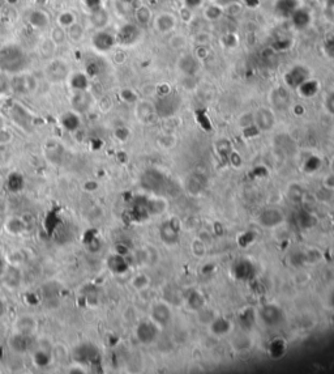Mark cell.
Here are the masks:
<instances>
[{"instance_id": "cell-24", "label": "cell", "mask_w": 334, "mask_h": 374, "mask_svg": "<svg viewBox=\"0 0 334 374\" xmlns=\"http://www.w3.org/2000/svg\"><path fill=\"white\" fill-rule=\"evenodd\" d=\"M56 43L51 39L50 37L49 38H43L39 43V47H38V50H39V54H41L42 58L47 59V60H50L52 59V55L55 54V51H56Z\"/></svg>"}, {"instance_id": "cell-7", "label": "cell", "mask_w": 334, "mask_h": 374, "mask_svg": "<svg viewBox=\"0 0 334 374\" xmlns=\"http://www.w3.org/2000/svg\"><path fill=\"white\" fill-rule=\"evenodd\" d=\"M178 18L171 12H161L153 18V26L159 34H170L176 29Z\"/></svg>"}, {"instance_id": "cell-48", "label": "cell", "mask_w": 334, "mask_h": 374, "mask_svg": "<svg viewBox=\"0 0 334 374\" xmlns=\"http://www.w3.org/2000/svg\"><path fill=\"white\" fill-rule=\"evenodd\" d=\"M0 186H1V179H0Z\"/></svg>"}, {"instance_id": "cell-28", "label": "cell", "mask_w": 334, "mask_h": 374, "mask_svg": "<svg viewBox=\"0 0 334 374\" xmlns=\"http://www.w3.org/2000/svg\"><path fill=\"white\" fill-rule=\"evenodd\" d=\"M68 358L67 347L62 343H56L52 345V360L55 362H64Z\"/></svg>"}, {"instance_id": "cell-15", "label": "cell", "mask_w": 334, "mask_h": 374, "mask_svg": "<svg viewBox=\"0 0 334 374\" xmlns=\"http://www.w3.org/2000/svg\"><path fill=\"white\" fill-rule=\"evenodd\" d=\"M134 114H136V117L140 122L150 123L157 111H155V106L151 102L138 101L136 107H134Z\"/></svg>"}, {"instance_id": "cell-9", "label": "cell", "mask_w": 334, "mask_h": 374, "mask_svg": "<svg viewBox=\"0 0 334 374\" xmlns=\"http://www.w3.org/2000/svg\"><path fill=\"white\" fill-rule=\"evenodd\" d=\"M93 96L89 90H80V92H73L71 97V106L72 110L76 113L83 114L86 113L93 105Z\"/></svg>"}, {"instance_id": "cell-30", "label": "cell", "mask_w": 334, "mask_h": 374, "mask_svg": "<svg viewBox=\"0 0 334 374\" xmlns=\"http://www.w3.org/2000/svg\"><path fill=\"white\" fill-rule=\"evenodd\" d=\"M168 46L171 47L172 50H184L187 47V38L183 34H172L171 38L168 39Z\"/></svg>"}, {"instance_id": "cell-47", "label": "cell", "mask_w": 334, "mask_h": 374, "mask_svg": "<svg viewBox=\"0 0 334 374\" xmlns=\"http://www.w3.org/2000/svg\"><path fill=\"white\" fill-rule=\"evenodd\" d=\"M1 232H4V223L0 221V234H1Z\"/></svg>"}, {"instance_id": "cell-42", "label": "cell", "mask_w": 334, "mask_h": 374, "mask_svg": "<svg viewBox=\"0 0 334 374\" xmlns=\"http://www.w3.org/2000/svg\"><path fill=\"white\" fill-rule=\"evenodd\" d=\"M83 189L85 193H94L97 189H98V183L96 181H92V179H89V181H85L83 185Z\"/></svg>"}, {"instance_id": "cell-38", "label": "cell", "mask_w": 334, "mask_h": 374, "mask_svg": "<svg viewBox=\"0 0 334 374\" xmlns=\"http://www.w3.org/2000/svg\"><path fill=\"white\" fill-rule=\"evenodd\" d=\"M120 97L123 101L128 102V104H134V102L137 101L136 93L134 90H131V89H123L120 92Z\"/></svg>"}, {"instance_id": "cell-39", "label": "cell", "mask_w": 334, "mask_h": 374, "mask_svg": "<svg viewBox=\"0 0 334 374\" xmlns=\"http://www.w3.org/2000/svg\"><path fill=\"white\" fill-rule=\"evenodd\" d=\"M114 136H115L119 142H125V140L130 138V131L127 130V127H117V130L114 131Z\"/></svg>"}, {"instance_id": "cell-19", "label": "cell", "mask_w": 334, "mask_h": 374, "mask_svg": "<svg viewBox=\"0 0 334 374\" xmlns=\"http://www.w3.org/2000/svg\"><path fill=\"white\" fill-rule=\"evenodd\" d=\"M90 24L96 30H100V29H106L107 25H109L110 22V16L109 12L106 11L104 8H98L92 11V15H90Z\"/></svg>"}, {"instance_id": "cell-5", "label": "cell", "mask_w": 334, "mask_h": 374, "mask_svg": "<svg viewBox=\"0 0 334 374\" xmlns=\"http://www.w3.org/2000/svg\"><path fill=\"white\" fill-rule=\"evenodd\" d=\"M34 337L30 335H24L20 332L13 331L8 339V347L13 353L16 355H25V353L32 352L34 347Z\"/></svg>"}, {"instance_id": "cell-41", "label": "cell", "mask_w": 334, "mask_h": 374, "mask_svg": "<svg viewBox=\"0 0 334 374\" xmlns=\"http://www.w3.org/2000/svg\"><path fill=\"white\" fill-rule=\"evenodd\" d=\"M325 107L328 110V113L334 115V92H330L328 96L325 97Z\"/></svg>"}, {"instance_id": "cell-25", "label": "cell", "mask_w": 334, "mask_h": 374, "mask_svg": "<svg viewBox=\"0 0 334 374\" xmlns=\"http://www.w3.org/2000/svg\"><path fill=\"white\" fill-rule=\"evenodd\" d=\"M66 30H67V38L72 43H80L84 39L85 30H84L83 25L79 24V22L72 24V25L69 26V28H67Z\"/></svg>"}, {"instance_id": "cell-37", "label": "cell", "mask_w": 334, "mask_h": 374, "mask_svg": "<svg viewBox=\"0 0 334 374\" xmlns=\"http://www.w3.org/2000/svg\"><path fill=\"white\" fill-rule=\"evenodd\" d=\"M12 140L13 134L8 127L4 126L3 128H0V145H8Z\"/></svg>"}, {"instance_id": "cell-20", "label": "cell", "mask_w": 334, "mask_h": 374, "mask_svg": "<svg viewBox=\"0 0 334 374\" xmlns=\"http://www.w3.org/2000/svg\"><path fill=\"white\" fill-rule=\"evenodd\" d=\"M69 87L72 92L89 90V76L85 72H75L69 75Z\"/></svg>"}, {"instance_id": "cell-4", "label": "cell", "mask_w": 334, "mask_h": 374, "mask_svg": "<svg viewBox=\"0 0 334 374\" xmlns=\"http://www.w3.org/2000/svg\"><path fill=\"white\" fill-rule=\"evenodd\" d=\"M38 80L33 75L17 73L11 80V89L18 94H34L38 90Z\"/></svg>"}, {"instance_id": "cell-35", "label": "cell", "mask_w": 334, "mask_h": 374, "mask_svg": "<svg viewBox=\"0 0 334 374\" xmlns=\"http://www.w3.org/2000/svg\"><path fill=\"white\" fill-rule=\"evenodd\" d=\"M204 12H212V15H208V16H206V20H218V18H221V17L225 15L223 7L217 4L208 5V7L205 8Z\"/></svg>"}, {"instance_id": "cell-2", "label": "cell", "mask_w": 334, "mask_h": 374, "mask_svg": "<svg viewBox=\"0 0 334 374\" xmlns=\"http://www.w3.org/2000/svg\"><path fill=\"white\" fill-rule=\"evenodd\" d=\"M45 77L51 84H60L69 77V66L60 59H50L45 66Z\"/></svg>"}, {"instance_id": "cell-21", "label": "cell", "mask_w": 334, "mask_h": 374, "mask_svg": "<svg viewBox=\"0 0 334 374\" xmlns=\"http://www.w3.org/2000/svg\"><path fill=\"white\" fill-rule=\"evenodd\" d=\"M151 318H153V322L155 324H165L170 321V311H168V307L165 303H157L151 309Z\"/></svg>"}, {"instance_id": "cell-32", "label": "cell", "mask_w": 334, "mask_h": 374, "mask_svg": "<svg viewBox=\"0 0 334 374\" xmlns=\"http://www.w3.org/2000/svg\"><path fill=\"white\" fill-rule=\"evenodd\" d=\"M274 94H276V98H274L273 101H274V104L277 105V107L280 110L287 107L288 104H290V96H288V93L286 92L284 89L280 88L277 89L276 92H274Z\"/></svg>"}, {"instance_id": "cell-11", "label": "cell", "mask_w": 334, "mask_h": 374, "mask_svg": "<svg viewBox=\"0 0 334 374\" xmlns=\"http://www.w3.org/2000/svg\"><path fill=\"white\" fill-rule=\"evenodd\" d=\"M117 37V43H120L123 46H131L138 41L140 38V28L134 24H127L123 25L119 30Z\"/></svg>"}, {"instance_id": "cell-27", "label": "cell", "mask_w": 334, "mask_h": 374, "mask_svg": "<svg viewBox=\"0 0 334 374\" xmlns=\"http://www.w3.org/2000/svg\"><path fill=\"white\" fill-rule=\"evenodd\" d=\"M7 186L11 190V193H18L24 187V178L18 173H12V174H9Z\"/></svg>"}, {"instance_id": "cell-36", "label": "cell", "mask_w": 334, "mask_h": 374, "mask_svg": "<svg viewBox=\"0 0 334 374\" xmlns=\"http://www.w3.org/2000/svg\"><path fill=\"white\" fill-rule=\"evenodd\" d=\"M242 11L243 5L239 1H230L226 5H223V12H225V15H230V16H238Z\"/></svg>"}, {"instance_id": "cell-1", "label": "cell", "mask_w": 334, "mask_h": 374, "mask_svg": "<svg viewBox=\"0 0 334 374\" xmlns=\"http://www.w3.org/2000/svg\"><path fill=\"white\" fill-rule=\"evenodd\" d=\"M26 64V55L18 45L8 43L0 49V70L4 73H21L25 70Z\"/></svg>"}, {"instance_id": "cell-45", "label": "cell", "mask_w": 334, "mask_h": 374, "mask_svg": "<svg viewBox=\"0 0 334 374\" xmlns=\"http://www.w3.org/2000/svg\"><path fill=\"white\" fill-rule=\"evenodd\" d=\"M7 313V303L1 297H0V318H3Z\"/></svg>"}, {"instance_id": "cell-40", "label": "cell", "mask_w": 334, "mask_h": 374, "mask_svg": "<svg viewBox=\"0 0 334 374\" xmlns=\"http://www.w3.org/2000/svg\"><path fill=\"white\" fill-rule=\"evenodd\" d=\"M210 42V36L208 33H204V32H201V33L196 34V37H195V43L199 45V46H205L206 43Z\"/></svg>"}, {"instance_id": "cell-10", "label": "cell", "mask_w": 334, "mask_h": 374, "mask_svg": "<svg viewBox=\"0 0 334 374\" xmlns=\"http://www.w3.org/2000/svg\"><path fill=\"white\" fill-rule=\"evenodd\" d=\"M1 280L8 289H17L22 283V272H21L20 266L9 263L7 268L1 272Z\"/></svg>"}, {"instance_id": "cell-3", "label": "cell", "mask_w": 334, "mask_h": 374, "mask_svg": "<svg viewBox=\"0 0 334 374\" xmlns=\"http://www.w3.org/2000/svg\"><path fill=\"white\" fill-rule=\"evenodd\" d=\"M52 343L46 338H42L39 340H35L34 347L32 349L33 353V362L37 368H47L54 362L52 360Z\"/></svg>"}, {"instance_id": "cell-43", "label": "cell", "mask_w": 334, "mask_h": 374, "mask_svg": "<svg viewBox=\"0 0 334 374\" xmlns=\"http://www.w3.org/2000/svg\"><path fill=\"white\" fill-rule=\"evenodd\" d=\"M8 89H11V80H8L4 75L0 73V93L7 92Z\"/></svg>"}, {"instance_id": "cell-23", "label": "cell", "mask_w": 334, "mask_h": 374, "mask_svg": "<svg viewBox=\"0 0 334 374\" xmlns=\"http://www.w3.org/2000/svg\"><path fill=\"white\" fill-rule=\"evenodd\" d=\"M134 18L140 26H145L148 24H150L153 20V15H151L150 8L145 4L138 5L137 8L134 9Z\"/></svg>"}, {"instance_id": "cell-44", "label": "cell", "mask_w": 334, "mask_h": 374, "mask_svg": "<svg viewBox=\"0 0 334 374\" xmlns=\"http://www.w3.org/2000/svg\"><path fill=\"white\" fill-rule=\"evenodd\" d=\"M69 373H85V368L84 365H80V364H75V365H72L68 370Z\"/></svg>"}, {"instance_id": "cell-13", "label": "cell", "mask_w": 334, "mask_h": 374, "mask_svg": "<svg viewBox=\"0 0 334 374\" xmlns=\"http://www.w3.org/2000/svg\"><path fill=\"white\" fill-rule=\"evenodd\" d=\"M253 122L260 130L263 131H269L273 128L274 126V114L270 109H267V107H260L257 111L255 113V117H253Z\"/></svg>"}, {"instance_id": "cell-46", "label": "cell", "mask_w": 334, "mask_h": 374, "mask_svg": "<svg viewBox=\"0 0 334 374\" xmlns=\"http://www.w3.org/2000/svg\"><path fill=\"white\" fill-rule=\"evenodd\" d=\"M5 126V121H4V118H3V115L0 114V128H3V127Z\"/></svg>"}, {"instance_id": "cell-33", "label": "cell", "mask_w": 334, "mask_h": 374, "mask_svg": "<svg viewBox=\"0 0 334 374\" xmlns=\"http://www.w3.org/2000/svg\"><path fill=\"white\" fill-rule=\"evenodd\" d=\"M76 22V15L71 11H64L58 16V25H60L64 29H67L72 24Z\"/></svg>"}, {"instance_id": "cell-18", "label": "cell", "mask_w": 334, "mask_h": 374, "mask_svg": "<svg viewBox=\"0 0 334 374\" xmlns=\"http://www.w3.org/2000/svg\"><path fill=\"white\" fill-rule=\"evenodd\" d=\"M9 113L12 114V119L16 122V125L22 127L24 130H28L32 126V115L22 106L15 105Z\"/></svg>"}, {"instance_id": "cell-22", "label": "cell", "mask_w": 334, "mask_h": 374, "mask_svg": "<svg viewBox=\"0 0 334 374\" xmlns=\"http://www.w3.org/2000/svg\"><path fill=\"white\" fill-rule=\"evenodd\" d=\"M107 267H109L114 273H117V275H120L124 271H127L128 268V266H127V262L124 259V255H121V254H113V255H110L107 258Z\"/></svg>"}, {"instance_id": "cell-29", "label": "cell", "mask_w": 334, "mask_h": 374, "mask_svg": "<svg viewBox=\"0 0 334 374\" xmlns=\"http://www.w3.org/2000/svg\"><path fill=\"white\" fill-rule=\"evenodd\" d=\"M210 327H212L213 334L223 335L226 332H229L230 323L226 320H223V318H214V320L210 322Z\"/></svg>"}, {"instance_id": "cell-31", "label": "cell", "mask_w": 334, "mask_h": 374, "mask_svg": "<svg viewBox=\"0 0 334 374\" xmlns=\"http://www.w3.org/2000/svg\"><path fill=\"white\" fill-rule=\"evenodd\" d=\"M50 38L54 41L55 43H56V46H60V45H63V43L66 42V41L68 39L67 30L64 29V28H62L60 25L55 26V28L51 29Z\"/></svg>"}, {"instance_id": "cell-14", "label": "cell", "mask_w": 334, "mask_h": 374, "mask_svg": "<svg viewBox=\"0 0 334 374\" xmlns=\"http://www.w3.org/2000/svg\"><path fill=\"white\" fill-rule=\"evenodd\" d=\"M28 229L25 220L21 219L20 216H9L4 221V232L12 237L22 235Z\"/></svg>"}, {"instance_id": "cell-16", "label": "cell", "mask_w": 334, "mask_h": 374, "mask_svg": "<svg viewBox=\"0 0 334 374\" xmlns=\"http://www.w3.org/2000/svg\"><path fill=\"white\" fill-rule=\"evenodd\" d=\"M28 22L35 30L46 29L47 26L50 25V17L42 9H33V11H30L29 16H28Z\"/></svg>"}, {"instance_id": "cell-8", "label": "cell", "mask_w": 334, "mask_h": 374, "mask_svg": "<svg viewBox=\"0 0 334 374\" xmlns=\"http://www.w3.org/2000/svg\"><path fill=\"white\" fill-rule=\"evenodd\" d=\"M92 45L97 51L106 53V51L113 50L114 46L117 45V37L106 29L96 30V33L93 34L92 37Z\"/></svg>"}, {"instance_id": "cell-17", "label": "cell", "mask_w": 334, "mask_h": 374, "mask_svg": "<svg viewBox=\"0 0 334 374\" xmlns=\"http://www.w3.org/2000/svg\"><path fill=\"white\" fill-rule=\"evenodd\" d=\"M60 126L64 128L66 131H69V132H75L80 128L81 126V119H80V114L71 110V111H66L63 114L60 119Z\"/></svg>"}, {"instance_id": "cell-6", "label": "cell", "mask_w": 334, "mask_h": 374, "mask_svg": "<svg viewBox=\"0 0 334 374\" xmlns=\"http://www.w3.org/2000/svg\"><path fill=\"white\" fill-rule=\"evenodd\" d=\"M38 330V321L37 318L32 314H20L13 322V331L20 332L24 335H30L34 337Z\"/></svg>"}, {"instance_id": "cell-12", "label": "cell", "mask_w": 334, "mask_h": 374, "mask_svg": "<svg viewBox=\"0 0 334 374\" xmlns=\"http://www.w3.org/2000/svg\"><path fill=\"white\" fill-rule=\"evenodd\" d=\"M158 335V330H157V324L154 322H149V321H144L138 324L136 328V337L142 344H150L155 340V338Z\"/></svg>"}, {"instance_id": "cell-34", "label": "cell", "mask_w": 334, "mask_h": 374, "mask_svg": "<svg viewBox=\"0 0 334 374\" xmlns=\"http://www.w3.org/2000/svg\"><path fill=\"white\" fill-rule=\"evenodd\" d=\"M149 278L144 275V273H140V275H136L134 279H132V282H131V285L134 286L136 290H144L145 288L149 286Z\"/></svg>"}, {"instance_id": "cell-26", "label": "cell", "mask_w": 334, "mask_h": 374, "mask_svg": "<svg viewBox=\"0 0 334 374\" xmlns=\"http://www.w3.org/2000/svg\"><path fill=\"white\" fill-rule=\"evenodd\" d=\"M282 220V216L278 211H271L267 210L265 211L261 217H260V221L263 225H267V227H273V225H277L280 224V221Z\"/></svg>"}]
</instances>
